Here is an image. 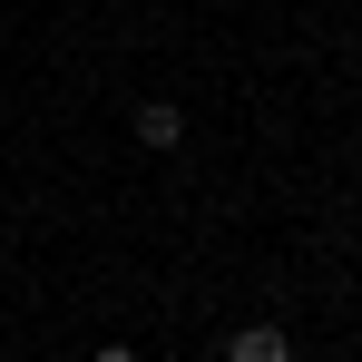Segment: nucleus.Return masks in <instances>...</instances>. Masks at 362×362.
<instances>
[{
    "label": "nucleus",
    "instance_id": "1",
    "mask_svg": "<svg viewBox=\"0 0 362 362\" xmlns=\"http://www.w3.org/2000/svg\"><path fill=\"white\" fill-rule=\"evenodd\" d=\"M226 362H294V343H284V323H245L226 343Z\"/></svg>",
    "mask_w": 362,
    "mask_h": 362
},
{
    "label": "nucleus",
    "instance_id": "2",
    "mask_svg": "<svg viewBox=\"0 0 362 362\" xmlns=\"http://www.w3.org/2000/svg\"><path fill=\"white\" fill-rule=\"evenodd\" d=\"M137 137H147V147H177V137H186V118L167 108V98H147V108H137Z\"/></svg>",
    "mask_w": 362,
    "mask_h": 362
},
{
    "label": "nucleus",
    "instance_id": "3",
    "mask_svg": "<svg viewBox=\"0 0 362 362\" xmlns=\"http://www.w3.org/2000/svg\"><path fill=\"white\" fill-rule=\"evenodd\" d=\"M88 362H137V353H127V343H98V353H88Z\"/></svg>",
    "mask_w": 362,
    "mask_h": 362
}]
</instances>
